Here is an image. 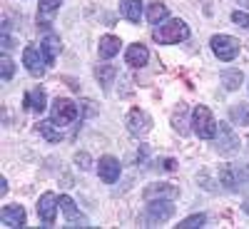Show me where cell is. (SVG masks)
<instances>
[{
  "label": "cell",
  "instance_id": "cell-17",
  "mask_svg": "<svg viewBox=\"0 0 249 229\" xmlns=\"http://www.w3.org/2000/svg\"><path fill=\"white\" fill-rule=\"evenodd\" d=\"M25 107H28L30 112H43V110L48 107V95H45V90H43V88L28 90V95H25Z\"/></svg>",
  "mask_w": 249,
  "mask_h": 229
},
{
  "label": "cell",
  "instance_id": "cell-28",
  "mask_svg": "<svg viewBox=\"0 0 249 229\" xmlns=\"http://www.w3.org/2000/svg\"><path fill=\"white\" fill-rule=\"evenodd\" d=\"M13 72H15V62L8 55H3V57H0V75H3V80L8 82L13 77Z\"/></svg>",
  "mask_w": 249,
  "mask_h": 229
},
{
  "label": "cell",
  "instance_id": "cell-23",
  "mask_svg": "<svg viewBox=\"0 0 249 229\" xmlns=\"http://www.w3.org/2000/svg\"><path fill=\"white\" fill-rule=\"evenodd\" d=\"M222 85L227 88V90H239V85H242V80H244V75H242V70H222Z\"/></svg>",
  "mask_w": 249,
  "mask_h": 229
},
{
  "label": "cell",
  "instance_id": "cell-18",
  "mask_svg": "<svg viewBox=\"0 0 249 229\" xmlns=\"http://www.w3.org/2000/svg\"><path fill=\"white\" fill-rule=\"evenodd\" d=\"M120 37H115V35H105V37H100V45H97V53H100V57L102 60H110V57H115L117 53H120Z\"/></svg>",
  "mask_w": 249,
  "mask_h": 229
},
{
  "label": "cell",
  "instance_id": "cell-11",
  "mask_svg": "<svg viewBox=\"0 0 249 229\" xmlns=\"http://www.w3.org/2000/svg\"><path fill=\"white\" fill-rule=\"evenodd\" d=\"M60 212L65 214V227H90L88 217L77 210L75 202H72L68 194H62V197H60Z\"/></svg>",
  "mask_w": 249,
  "mask_h": 229
},
{
  "label": "cell",
  "instance_id": "cell-4",
  "mask_svg": "<svg viewBox=\"0 0 249 229\" xmlns=\"http://www.w3.org/2000/svg\"><path fill=\"white\" fill-rule=\"evenodd\" d=\"M219 182L224 184L227 192H239L249 184V175L244 167H237V164H224L219 170Z\"/></svg>",
  "mask_w": 249,
  "mask_h": 229
},
{
  "label": "cell",
  "instance_id": "cell-26",
  "mask_svg": "<svg viewBox=\"0 0 249 229\" xmlns=\"http://www.w3.org/2000/svg\"><path fill=\"white\" fill-rule=\"evenodd\" d=\"M184 110H187V107H184V105H179V107L175 110V115H172V127H175L179 135H184V132H187V124H184Z\"/></svg>",
  "mask_w": 249,
  "mask_h": 229
},
{
  "label": "cell",
  "instance_id": "cell-9",
  "mask_svg": "<svg viewBox=\"0 0 249 229\" xmlns=\"http://www.w3.org/2000/svg\"><path fill=\"white\" fill-rule=\"evenodd\" d=\"M23 65L28 68V72H30L33 77H43V75H45V68H48L43 50L35 48V45H28V48L23 50Z\"/></svg>",
  "mask_w": 249,
  "mask_h": 229
},
{
  "label": "cell",
  "instance_id": "cell-16",
  "mask_svg": "<svg viewBox=\"0 0 249 229\" xmlns=\"http://www.w3.org/2000/svg\"><path fill=\"white\" fill-rule=\"evenodd\" d=\"M150 60V50L144 48L142 43H135L127 48V53H124V62H127L130 68H144Z\"/></svg>",
  "mask_w": 249,
  "mask_h": 229
},
{
  "label": "cell",
  "instance_id": "cell-27",
  "mask_svg": "<svg viewBox=\"0 0 249 229\" xmlns=\"http://www.w3.org/2000/svg\"><path fill=\"white\" fill-rule=\"evenodd\" d=\"M204 222H207V217H204V214H192V217L182 219L177 227H179V229H197V227H204Z\"/></svg>",
  "mask_w": 249,
  "mask_h": 229
},
{
  "label": "cell",
  "instance_id": "cell-14",
  "mask_svg": "<svg viewBox=\"0 0 249 229\" xmlns=\"http://www.w3.org/2000/svg\"><path fill=\"white\" fill-rule=\"evenodd\" d=\"M60 5H62V0H40V5H37V25L40 28H50L55 13L60 10Z\"/></svg>",
  "mask_w": 249,
  "mask_h": 229
},
{
  "label": "cell",
  "instance_id": "cell-12",
  "mask_svg": "<svg viewBox=\"0 0 249 229\" xmlns=\"http://www.w3.org/2000/svg\"><path fill=\"white\" fill-rule=\"evenodd\" d=\"M150 130H152V117L144 110H132L127 115V132L132 137H144Z\"/></svg>",
  "mask_w": 249,
  "mask_h": 229
},
{
  "label": "cell",
  "instance_id": "cell-2",
  "mask_svg": "<svg viewBox=\"0 0 249 229\" xmlns=\"http://www.w3.org/2000/svg\"><path fill=\"white\" fill-rule=\"evenodd\" d=\"M192 132L199 137V140H212V137H217V120H214V115H212V110L210 107H204V105H197L195 110H192Z\"/></svg>",
  "mask_w": 249,
  "mask_h": 229
},
{
  "label": "cell",
  "instance_id": "cell-24",
  "mask_svg": "<svg viewBox=\"0 0 249 229\" xmlns=\"http://www.w3.org/2000/svg\"><path fill=\"white\" fill-rule=\"evenodd\" d=\"M230 117L237 124H249V105L247 102H234V105L230 107Z\"/></svg>",
  "mask_w": 249,
  "mask_h": 229
},
{
  "label": "cell",
  "instance_id": "cell-10",
  "mask_svg": "<svg viewBox=\"0 0 249 229\" xmlns=\"http://www.w3.org/2000/svg\"><path fill=\"white\" fill-rule=\"evenodd\" d=\"M57 207H60V199H57V194H53V192H45L43 197L37 199V217L43 219L45 227H53V224H55Z\"/></svg>",
  "mask_w": 249,
  "mask_h": 229
},
{
  "label": "cell",
  "instance_id": "cell-30",
  "mask_svg": "<svg viewBox=\"0 0 249 229\" xmlns=\"http://www.w3.org/2000/svg\"><path fill=\"white\" fill-rule=\"evenodd\" d=\"M75 162H77V167H80V170H90V167H92L88 152H77V155H75Z\"/></svg>",
  "mask_w": 249,
  "mask_h": 229
},
{
  "label": "cell",
  "instance_id": "cell-15",
  "mask_svg": "<svg viewBox=\"0 0 249 229\" xmlns=\"http://www.w3.org/2000/svg\"><path fill=\"white\" fill-rule=\"evenodd\" d=\"M0 222L5 227H23L25 224V210L20 204H5L0 210Z\"/></svg>",
  "mask_w": 249,
  "mask_h": 229
},
{
  "label": "cell",
  "instance_id": "cell-13",
  "mask_svg": "<svg viewBox=\"0 0 249 229\" xmlns=\"http://www.w3.org/2000/svg\"><path fill=\"white\" fill-rule=\"evenodd\" d=\"M120 172H122V167H120V162H117L115 157H110V155L100 157L97 175H100V179L105 182V184H115V182L120 179Z\"/></svg>",
  "mask_w": 249,
  "mask_h": 229
},
{
  "label": "cell",
  "instance_id": "cell-31",
  "mask_svg": "<svg viewBox=\"0 0 249 229\" xmlns=\"http://www.w3.org/2000/svg\"><path fill=\"white\" fill-rule=\"evenodd\" d=\"M8 192V179L3 177V179H0V194H5Z\"/></svg>",
  "mask_w": 249,
  "mask_h": 229
},
{
  "label": "cell",
  "instance_id": "cell-21",
  "mask_svg": "<svg viewBox=\"0 0 249 229\" xmlns=\"http://www.w3.org/2000/svg\"><path fill=\"white\" fill-rule=\"evenodd\" d=\"M37 132L43 135L48 142H60L62 140V127H60L57 122H53V120H40Z\"/></svg>",
  "mask_w": 249,
  "mask_h": 229
},
{
  "label": "cell",
  "instance_id": "cell-7",
  "mask_svg": "<svg viewBox=\"0 0 249 229\" xmlns=\"http://www.w3.org/2000/svg\"><path fill=\"white\" fill-rule=\"evenodd\" d=\"M237 150H239V137L234 135L232 124L219 122V124H217V152L232 155V152H237Z\"/></svg>",
  "mask_w": 249,
  "mask_h": 229
},
{
  "label": "cell",
  "instance_id": "cell-8",
  "mask_svg": "<svg viewBox=\"0 0 249 229\" xmlns=\"http://www.w3.org/2000/svg\"><path fill=\"white\" fill-rule=\"evenodd\" d=\"M144 202H155V199H177L179 197V187L177 184H170V182H155V184H147L142 192Z\"/></svg>",
  "mask_w": 249,
  "mask_h": 229
},
{
  "label": "cell",
  "instance_id": "cell-6",
  "mask_svg": "<svg viewBox=\"0 0 249 229\" xmlns=\"http://www.w3.org/2000/svg\"><path fill=\"white\" fill-rule=\"evenodd\" d=\"M175 217V207L170 204V199H155L147 204V212H144V227H155L162 224Z\"/></svg>",
  "mask_w": 249,
  "mask_h": 229
},
{
  "label": "cell",
  "instance_id": "cell-19",
  "mask_svg": "<svg viewBox=\"0 0 249 229\" xmlns=\"http://www.w3.org/2000/svg\"><path fill=\"white\" fill-rule=\"evenodd\" d=\"M120 13L130 23H140L142 18V0H120Z\"/></svg>",
  "mask_w": 249,
  "mask_h": 229
},
{
  "label": "cell",
  "instance_id": "cell-5",
  "mask_svg": "<svg viewBox=\"0 0 249 229\" xmlns=\"http://www.w3.org/2000/svg\"><path fill=\"white\" fill-rule=\"evenodd\" d=\"M212 45V53L222 60V62H232L237 55H239V40L232 37V35H214L210 40Z\"/></svg>",
  "mask_w": 249,
  "mask_h": 229
},
{
  "label": "cell",
  "instance_id": "cell-25",
  "mask_svg": "<svg viewBox=\"0 0 249 229\" xmlns=\"http://www.w3.org/2000/svg\"><path fill=\"white\" fill-rule=\"evenodd\" d=\"M164 18H167V5H162V3H150L147 5V20L152 25H160Z\"/></svg>",
  "mask_w": 249,
  "mask_h": 229
},
{
  "label": "cell",
  "instance_id": "cell-20",
  "mask_svg": "<svg viewBox=\"0 0 249 229\" xmlns=\"http://www.w3.org/2000/svg\"><path fill=\"white\" fill-rule=\"evenodd\" d=\"M60 48H62V45H60V37H57V35H48V37H43V43H40V50H43L48 65H53V62H55Z\"/></svg>",
  "mask_w": 249,
  "mask_h": 229
},
{
  "label": "cell",
  "instance_id": "cell-32",
  "mask_svg": "<svg viewBox=\"0 0 249 229\" xmlns=\"http://www.w3.org/2000/svg\"><path fill=\"white\" fill-rule=\"evenodd\" d=\"M242 210H244V212H247V214H249V199H247V202H244V204H242Z\"/></svg>",
  "mask_w": 249,
  "mask_h": 229
},
{
  "label": "cell",
  "instance_id": "cell-29",
  "mask_svg": "<svg viewBox=\"0 0 249 229\" xmlns=\"http://www.w3.org/2000/svg\"><path fill=\"white\" fill-rule=\"evenodd\" d=\"M232 20H234L237 25H242L244 30H249V15H247V13H242V10H234V13H232Z\"/></svg>",
  "mask_w": 249,
  "mask_h": 229
},
{
  "label": "cell",
  "instance_id": "cell-1",
  "mask_svg": "<svg viewBox=\"0 0 249 229\" xmlns=\"http://www.w3.org/2000/svg\"><path fill=\"white\" fill-rule=\"evenodd\" d=\"M152 37L160 45H177L190 37V28H187L184 20H170V23H162L160 28H155Z\"/></svg>",
  "mask_w": 249,
  "mask_h": 229
},
{
  "label": "cell",
  "instance_id": "cell-3",
  "mask_svg": "<svg viewBox=\"0 0 249 229\" xmlns=\"http://www.w3.org/2000/svg\"><path fill=\"white\" fill-rule=\"evenodd\" d=\"M77 115H80L77 105H75L72 100H68V97H57V100L53 102V107H50V120L57 122L60 127H68V124H72V122L77 120Z\"/></svg>",
  "mask_w": 249,
  "mask_h": 229
},
{
  "label": "cell",
  "instance_id": "cell-22",
  "mask_svg": "<svg viewBox=\"0 0 249 229\" xmlns=\"http://www.w3.org/2000/svg\"><path fill=\"white\" fill-rule=\"evenodd\" d=\"M115 75H117V68H115V65H107V62H105V65H97V68H95V77H97V82L102 85V90H105V92L110 90Z\"/></svg>",
  "mask_w": 249,
  "mask_h": 229
}]
</instances>
